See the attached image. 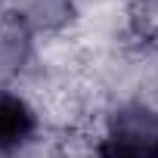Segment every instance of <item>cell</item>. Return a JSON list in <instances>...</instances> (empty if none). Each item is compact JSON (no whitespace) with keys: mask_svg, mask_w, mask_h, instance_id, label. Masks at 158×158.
<instances>
[{"mask_svg":"<svg viewBox=\"0 0 158 158\" xmlns=\"http://www.w3.org/2000/svg\"><path fill=\"white\" fill-rule=\"evenodd\" d=\"M102 158H158V115L149 109H127L115 115L99 143Z\"/></svg>","mask_w":158,"mask_h":158,"instance_id":"6da1fadb","label":"cell"},{"mask_svg":"<svg viewBox=\"0 0 158 158\" xmlns=\"http://www.w3.org/2000/svg\"><path fill=\"white\" fill-rule=\"evenodd\" d=\"M34 133V112L16 93L0 90V155L19 149Z\"/></svg>","mask_w":158,"mask_h":158,"instance_id":"7a4b0ae2","label":"cell"}]
</instances>
